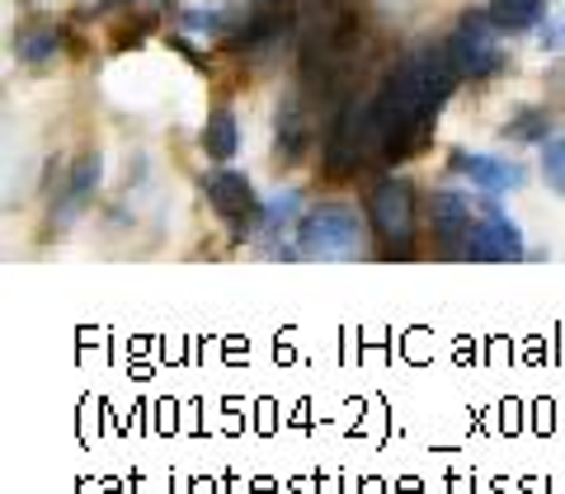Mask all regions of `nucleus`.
<instances>
[{
  "label": "nucleus",
  "instance_id": "nucleus-7",
  "mask_svg": "<svg viewBox=\"0 0 565 494\" xmlns=\"http://www.w3.org/2000/svg\"><path fill=\"white\" fill-rule=\"evenodd\" d=\"M429 217H434V232L448 240V250H457L467 236H471V198H462V193H434V203H429Z\"/></svg>",
  "mask_w": 565,
  "mask_h": 494
},
{
  "label": "nucleus",
  "instance_id": "nucleus-4",
  "mask_svg": "<svg viewBox=\"0 0 565 494\" xmlns=\"http://www.w3.org/2000/svg\"><path fill=\"white\" fill-rule=\"evenodd\" d=\"M367 151H373V147H367V118H363V109H340V118L330 122V137H326V170L330 174L359 170Z\"/></svg>",
  "mask_w": 565,
  "mask_h": 494
},
{
  "label": "nucleus",
  "instance_id": "nucleus-16",
  "mask_svg": "<svg viewBox=\"0 0 565 494\" xmlns=\"http://www.w3.org/2000/svg\"><path fill=\"white\" fill-rule=\"evenodd\" d=\"M222 24H226V20H222L217 10H189V14H184V29H207V33H222Z\"/></svg>",
  "mask_w": 565,
  "mask_h": 494
},
{
  "label": "nucleus",
  "instance_id": "nucleus-18",
  "mask_svg": "<svg viewBox=\"0 0 565 494\" xmlns=\"http://www.w3.org/2000/svg\"><path fill=\"white\" fill-rule=\"evenodd\" d=\"M259 10H282V0H255Z\"/></svg>",
  "mask_w": 565,
  "mask_h": 494
},
{
  "label": "nucleus",
  "instance_id": "nucleus-5",
  "mask_svg": "<svg viewBox=\"0 0 565 494\" xmlns=\"http://www.w3.org/2000/svg\"><path fill=\"white\" fill-rule=\"evenodd\" d=\"M452 255H462V259H519V255H523V236H519L514 222L500 217V212L490 207V217L476 222L471 236L457 245Z\"/></svg>",
  "mask_w": 565,
  "mask_h": 494
},
{
  "label": "nucleus",
  "instance_id": "nucleus-9",
  "mask_svg": "<svg viewBox=\"0 0 565 494\" xmlns=\"http://www.w3.org/2000/svg\"><path fill=\"white\" fill-rule=\"evenodd\" d=\"M236 147H241V132H236L232 109L207 114V122H203V151L212 155V161H232Z\"/></svg>",
  "mask_w": 565,
  "mask_h": 494
},
{
  "label": "nucleus",
  "instance_id": "nucleus-11",
  "mask_svg": "<svg viewBox=\"0 0 565 494\" xmlns=\"http://www.w3.org/2000/svg\"><path fill=\"white\" fill-rule=\"evenodd\" d=\"M302 137H307L302 109H297V104H288V109L278 114V155H282V161H297V151H302Z\"/></svg>",
  "mask_w": 565,
  "mask_h": 494
},
{
  "label": "nucleus",
  "instance_id": "nucleus-3",
  "mask_svg": "<svg viewBox=\"0 0 565 494\" xmlns=\"http://www.w3.org/2000/svg\"><path fill=\"white\" fill-rule=\"evenodd\" d=\"M377 236L392 240V255H411V232H415V189L405 180H382L367 198Z\"/></svg>",
  "mask_w": 565,
  "mask_h": 494
},
{
  "label": "nucleus",
  "instance_id": "nucleus-10",
  "mask_svg": "<svg viewBox=\"0 0 565 494\" xmlns=\"http://www.w3.org/2000/svg\"><path fill=\"white\" fill-rule=\"evenodd\" d=\"M542 14H546L542 0H490V20L500 24V33L533 29V24H542Z\"/></svg>",
  "mask_w": 565,
  "mask_h": 494
},
{
  "label": "nucleus",
  "instance_id": "nucleus-6",
  "mask_svg": "<svg viewBox=\"0 0 565 494\" xmlns=\"http://www.w3.org/2000/svg\"><path fill=\"white\" fill-rule=\"evenodd\" d=\"M207 203L217 207L226 222H236V232L259 212L250 180H245V174H236V170H217V174H212V180H207Z\"/></svg>",
  "mask_w": 565,
  "mask_h": 494
},
{
  "label": "nucleus",
  "instance_id": "nucleus-1",
  "mask_svg": "<svg viewBox=\"0 0 565 494\" xmlns=\"http://www.w3.org/2000/svg\"><path fill=\"white\" fill-rule=\"evenodd\" d=\"M302 255L311 259H353L363 250V222L344 203H321L302 217Z\"/></svg>",
  "mask_w": 565,
  "mask_h": 494
},
{
  "label": "nucleus",
  "instance_id": "nucleus-15",
  "mask_svg": "<svg viewBox=\"0 0 565 494\" xmlns=\"http://www.w3.org/2000/svg\"><path fill=\"white\" fill-rule=\"evenodd\" d=\"M95 184H99V155H85V161L76 165V174H71V203H81Z\"/></svg>",
  "mask_w": 565,
  "mask_h": 494
},
{
  "label": "nucleus",
  "instance_id": "nucleus-17",
  "mask_svg": "<svg viewBox=\"0 0 565 494\" xmlns=\"http://www.w3.org/2000/svg\"><path fill=\"white\" fill-rule=\"evenodd\" d=\"M561 43H565V14H561L556 24H546V29H542V47H561Z\"/></svg>",
  "mask_w": 565,
  "mask_h": 494
},
{
  "label": "nucleus",
  "instance_id": "nucleus-8",
  "mask_svg": "<svg viewBox=\"0 0 565 494\" xmlns=\"http://www.w3.org/2000/svg\"><path fill=\"white\" fill-rule=\"evenodd\" d=\"M452 170L471 174V180L481 184V189H490V193H504V189H519V184H523V170H519V165L490 161V155H467V151H457V155H452Z\"/></svg>",
  "mask_w": 565,
  "mask_h": 494
},
{
  "label": "nucleus",
  "instance_id": "nucleus-13",
  "mask_svg": "<svg viewBox=\"0 0 565 494\" xmlns=\"http://www.w3.org/2000/svg\"><path fill=\"white\" fill-rule=\"evenodd\" d=\"M14 52H20L24 62H47L52 52H57V33H52V29H29V33H20Z\"/></svg>",
  "mask_w": 565,
  "mask_h": 494
},
{
  "label": "nucleus",
  "instance_id": "nucleus-2",
  "mask_svg": "<svg viewBox=\"0 0 565 494\" xmlns=\"http://www.w3.org/2000/svg\"><path fill=\"white\" fill-rule=\"evenodd\" d=\"M494 33H500V24L490 20V10H467L462 20H457L448 52H452V62H457L462 76L486 80L504 66V52H500V43H494Z\"/></svg>",
  "mask_w": 565,
  "mask_h": 494
},
{
  "label": "nucleus",
  "instance_id": "nucleus-12",
  "mask_svg": "<svg viewBox=\"0 0 565 494\" xmlns=\"http://www.w3.org/2000/svg\"><path fill=\"white\" fill-rule=\"evenodd\" d=\"M546 132H552V118H546V109H523L504 128V137H514V141H546Z\"/></svg>",
  "mask_w": 565,
  "mask_h": 494
},
{
  "label": "nucleus",
  "instance_id": "nucleus-14",
  "mask_svg": "<svg viewBox=\"0 0 565 494\" xmlns=\"http://www.w3.org/2000/svg\"><path fill=\"white\" fill-rule=\"evenodd\" d=\"M542 170H546V184H552L556 193H565V137L542 141Z\"/></svg>",
  "mask_w": 565,
  "mask_h": 494
}]
</instances>
